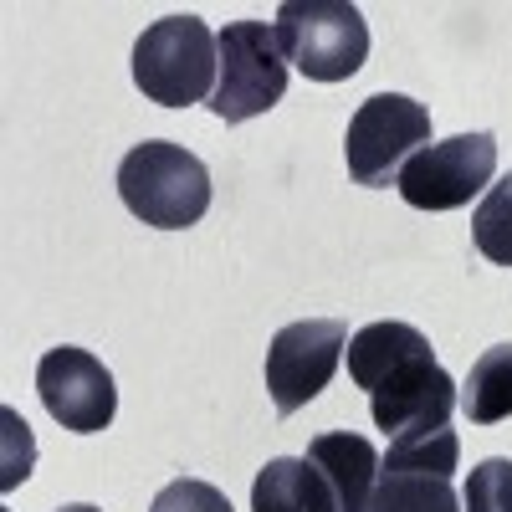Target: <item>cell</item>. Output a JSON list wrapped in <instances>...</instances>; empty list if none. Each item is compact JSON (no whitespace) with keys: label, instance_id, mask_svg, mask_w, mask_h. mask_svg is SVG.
Listing matches in <instances>:
<instances>
[{"label":"cell","instance_id":"1","mask_svg":"<svg viewBox=\"0 0 512 512\" xmlns=\"http://www.w3.org/2000/svg\"><path fill=\"white\" fill-rule=\"evenodd\" d=\"M349 379L369 395V415L384 436H415L451 425L461 384L436 364V349L415 323L384 318L349 338Z\"/></svg>","mask_w":512,"mask_h":512},{"label":"cell","instance_id":"2","mask_svg":"<svg viewBox=\"0 0 512 512\" xmlns=\"http://www.w3.org/2000/svg\"><path fill=\"white\" fill-rule=\"evenodd\" d=\"M118 195L144 226L185 231L210 210V169L185 144L144 139L118 164Z\"/></svg>","mask_w":512,"mask_h":512},{"label":"cell","instance_id":"3","mask_svg":"<svg viewBox=\"0 0 512 512\" xmlns=\"http://www.w3.org/2000/svg\"><path fill=\"white\" fill-rule=\"evenodd\" d=\"M221 67V36L200 16H164L134 41V82L159 108L210 103Z\"/></svg>","mask_w":512,"mask_h":512},{"label":"cell","instance_id":"4","mask_svg":"<svg viewBox=\"0 0 512 512\" xmlns=\"http://www.w3.org/2000/svg\"><path fill=\"white\" fill-rule=\"evenodd\" d=\"M287 67L313 82H349L369 57V21L349 0H287L277 11Z\"/></svg>","mask_w":512,"mask_h":512},{"label":"cell","instance_id":"5","mask_svg":"<svg viewBox=\"0 0 512 512\" xmlns=\"http://www.w3.org/2000/svg\"><path fill=\"white\" fill-rule=\"evenodd\" d=\"M431 144V108L405 98V93H374L359 103L344 134V159L349 175L364 190L400 185L405 164Z\"/></svg>","mask_w":512,"mask_h":512},{"label":"cell","instance_id":"6","mask_svg":"<svg viewBox=\"0 0 512 512\" xmlns=\"http://www.w3.org/2000/svg\"><path fill=\"white\" fill-rule=\"evenodd\" d=\"M287 57L277 26L267 21H231L221 31V67H216V93H210V113L226 123L262 118L282 103L287 93Z\"/></svg>","mask_w":512,"mask_h":512},{"label":"cell","instance_id":"7","mask_svg":"<svg viewBox=\"0 0 512 512\" xmlns=\"http://www.w3.org/2000/svg\"><path fill=\"white\" fill-rule=\"evenodd\" d=\"M344 349H349V328L338 318L287 323L267 349V395L277 415H297L303 405H313L328 390V379L338 374Z\"/></svg>","mask_w":512,"mask_h":512},{"label":"cell","instance_id":"8","mask_svg":"<svg viewBox=\"0 0 512 512\" xmlns=\"http://www.w3.org/2000/svg\"><path fill=\"white\" fill-rule=\"evenodd\" d=\"M497 175V139L492 134H451L425 144L400 175V195L415 210H461L472 195L492 190Z\"/></svg>","mask_w":512,"mask_h":512},{"label":"cell","instance_id":"9","mask_svg":"<svg viewBox=\"0 0 512 512\" xmlns=\"http://www.w3.org/2000/svg\"><path fill=\"white\" fill-rule=\"evenodd\" d=\"M36 395H41V405H47V415L62 425V431H77V436L108 431L113 415H118V390H113L108 364L88 349H72V344L41 354Z\"/></svg>","mask_w":512,"mask_h":512},{"label":"cell","instance_id":"10","mask_svg":"<svg viewBox=\"0 0 512 512\" xmlns=\"http://www.w3.org/2000/svg\"><path fill=\"white\" fill-rule=\"evenodd\" d=\"M308 461L328 477L333 497H338V512H364L369 507V492L379 482V451L364 441V436H349V431H323L308 441Z\"/></svg>","mask_w":512,"mask_h":512},{"label":"cell","instance_id":"11","mask_svg":"<svg viewBox=\"0 0 512 512\" xmlns=\"http://www.w3.org/2000/svg\"><path fill=\"white\" fill-rule=\"evenodd\" d=\"M251 512H338V497L308 456H272L251 482Z\"/></svg>","mask_w":512,"mask_h":512},{"label":"cell","instance_id":"12","mask_svg":"<svg viewBox=\"0 0 512 512\" xmlns=\"http://www.w3.org/2000/svg\"><path fill=\"white\" fill-rule=\"evenodd\" d=\"M364 512H461V497L446 477L405 472V466H379V482Z\"/></svg>","mask_w":512,"mask_h":512},{"label":"cell","instance_id":"13","mask_svg":"<svg viewBox=\"0 0 512 512\" xmlns=\"http://www.w3.org/2000/svg\"><path fill=\"white\" fill-rule=\"evenodd\" d=\"M461 410L472 415V425L512 420V344H497L472 364L461 384Z\"/></svg>","mask_w":512,"mask_h":512},{"label":"cell","instance_id":"14","mask_svg":"<svg viewBox=\"0 0 512 512\" xmlns=\"http://www.w3.org/2000/svg\"><path fill=\"white\" fill-rule=\"evenodd\" d=\"M472 241L487 262L512 267V169L502 180H492V190L482 195L477 216H472Z\"/></svg>","mask_w":512,"mask_h":512},{"label":"cell","instance_id":"15","mask_svg":"<svg viewBox=\"0 0 512 512\" xmlns=\"http://www.w3.org/2000/svg\"><path fill=\"white\" fill-rule=\"evenodd\" d=\"M461 461V441L451 425H441V431H415V436H400L390 446V456H384V466H405V472H425V477H446L456 472Z\"/></svg>","mask_w":512,"mask_h":512},{"label":"cell","instance_id":"16","mask_svg":"<svg viewBox=\"0 0 512 512\" xmlns=\"http://www.w3.org/2000/svg\"><path fill=\"white\" fill-rule=\"evenodd\" d=\"M466 512H512V461L507 456H487L472 466L466 477Z\"/></svg>","mask_w":512,"mask_h":512},{"label":"cell","instance_id":"17","mask_svg":"<svg viewBox=\"0 0 512 512\" xmlns=\"http://www.w3.org/2000/svg\"><path fill=\"white\" fill-rule=\"evenodd\" d=\"M149 512H231V497L221 487H210V482H195V477H180V482H169Z\"/></svg>","mask_w":512,"mask_h":512},{"label":"cell","instance_id":"18","mask_svg":"<svg viewBox=\"0 0 512 512\" xmlns=\"http://www.w3.org/2000/svg\"><path fill=\"white\" fill-rule=\"evenodd\" d=\"M57 512H103V507H93V502H67V507H57Z\"/></svg>","mask_w":512,"mask_h":512}]
</instances>
